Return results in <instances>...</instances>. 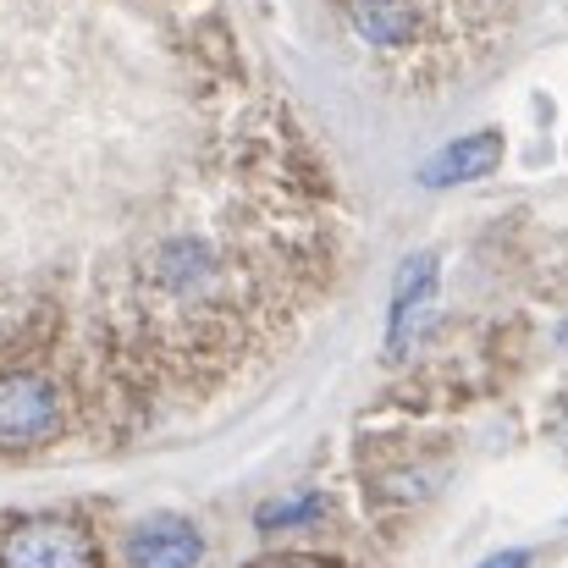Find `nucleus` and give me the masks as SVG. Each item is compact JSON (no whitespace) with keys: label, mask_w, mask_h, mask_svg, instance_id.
Here are the masks:
<instances>
[{"label":"nucleus","mask_w":568,"mask_h":568,"mask_svg":"<svg viewBox=\"0 0 568 568\" xmlns=\"http://www.w3.org/2000/svg\"><path fill=\"white\" fill-rule=\"evenodd\" d=\"M83 430L72 386L50 365H0V458H28Z\"/></svg>","instance_id":"f257e3e1"},{"label":"nucleus","mask_w":568,"mask_h":568,"mask_svg":"<svg viewBox=\"0 0 568 568\" xmlns=\"http://www.w3.org/2000/svg\"><path fill=\"white\" fill-rule=\"evenodd\" d=\"M0 568H105V547L78 514H6Z\"/></svg>","instance_id":"f03ea898"},{"label":"nucleus","mask_w":568,"mask_h":568,"mask_svg":"<svg viewBox=\"0 0 568 568\" xmlns=\"http://www.w3.org/2000/svg\"><path fill=\"white\" fill-rule=\"evenodd\" d=\"M436 254H408L392 276V298H386V354L403 359L414 348V337L430 321V298H436Z\"/></svg>","instance_id":"7ed1b4c3"},{"label":"nucleus","mask_w":568,"mask_h":568,"mask_svg":"<svg viewBox=\"0 0 568 568\" xmlns=\"http://www.w3.org/2000/svg\"><path fill=\"white\" fill-rule=\"evenodd\" d=\"M122 558H128V568H199L204 564V536H199V525L178 519V514L144 519V525L128 530Z\"/></svg>","instance_id":"20e7f679"},{"label":"nucleus","mask_w":568,"mask_h":568,"mask_svg":"<svg viewBox=\"0 0 568 568\" xmlns=\"http://www.w3.org/2000/svg\"><path fill=\"white\" fill-rule=\"evenodd\" d=\"M503 166V133H464V139H453L442 155H430L425 166H419V183L425 189H458V183H480V178H491Z\"/></svg>","instance_id":"39448f33"},{"label":"nucleus","mask_w":568,"mask_h":568,"mask_svg":"<svg viewBox=\"0 0 568 568\" xmlns=\"http://www.w3.org/2000/svg\"><path fill=\"white\" fill-rule=\"evenodd\" d=\"M326 519V497L321 491H287V497H271L254 508V530L260 536H282V530H315Z\"/></svg>","instance_id":"423d86ee"},{"label":"nucleus","mask_w":568,"mask_h":568,"mask_svg":"<svg viewBox=\"0 0 568 568\" xmlns=\"http://www.w3.org/2000/svg\"><path fill=\"white\" fill-rule=\"evenodd\" d=\"M248 568H343L337 558H321V552H271V558H260V564Z\"/></svg>","instance_id":"0eeeda50"},{"label":"nucleus","mask_w":568,"mask_h":568,"mask_svg":"<svg viewBox=\"0 0 568 568\" xmlns=\"http://www.w3.org/2000/svg\"><path fill=\"white\" fill-rule=\"evenodd\" d=\"M475 568H530V552L525 547H508V552H491L486 564H475Z\"/></svg>","instance_id":"6e6552de"}]
</instances>
